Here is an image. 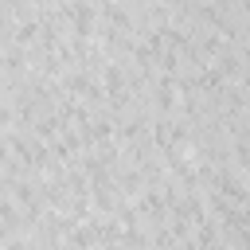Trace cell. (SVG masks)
I'll return each mask as SVG.
<instances>
[{
  "instance_id": "6da1fadb",
  "label": "cell",
  "mask_w": 250,
  "mask_h": 250,
  "mask_svg": "<svg viewBox=\"0 0 250 250\" xmlns=\"http://www.w3.org/2000/svg\"><path fill=\"white\" fill-rule=\"evenodd\" d=\"M8 238H12V234H8V227H0V246H4Z\"/></svg>"
},
{
  "instance_id": "7a4b0ae2",
  "label": "cell",
  "mask_w": 250,
  "mask_h": 250,
  "mask_svg": "<svg viewBox=\"0 0 250 250\" xmlns=\"http://www.w3.org/2000/svg\"><path fill=\"white\" fill-rule=\"evenodd\" d=\"M4 195H8V184H4V176H0V199H4Z\"/></svg>"
},
{
  "instance_id": "3957f363",
  "label": "cell",
  "mask_w": 250,
  "mask_h": 250,
  "mask_svg": "<svg viewBox=\"0 0 250 250\" xmlns=\"http://www.w3.org/2000/svg\"><path fill=\"white\" fill-rule=\"evenodd\" d=\"M0 102H4V86H0Z\"/></svg>"
}]
</instances>
